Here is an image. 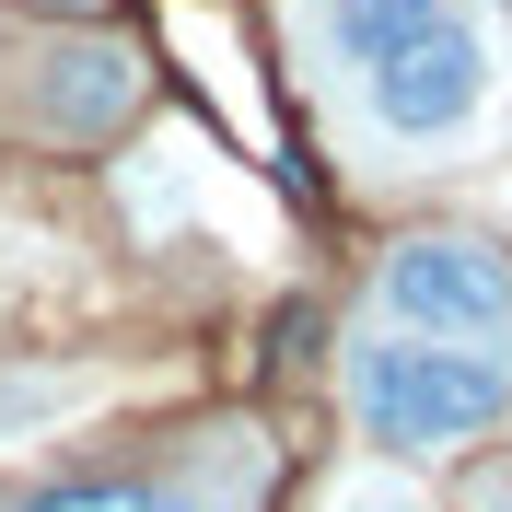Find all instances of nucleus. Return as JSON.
Returning a JSON list of instances; mask_svg holds the SVG:
<instances>
[{
	"mask_svg": "<svg viewBox=\"0 0 512 512\" xmlns=\"http://www.w3.org/2000/svg\"><path fill=\"white\" fill-rule=\"evenodd\" d=\"M350 408L384 454H466L478 431L512 419V361L489 338H361L350 350Z\"/></svg>",
	"mask_w": 512,
	"mask_h": 512,
	"instance_id": "nucleus-1",
	"label": "nucleus"
},
{
	"mask_svg": "<svg viewBox=\"0 0 512 512\" xmlns=\"http://www.w3.org/2000/svg\"><path fill=\"white\" fill-rule=\"evenodd\" d=\"M361 82V128H373L384 152H454V140H478V117L501 105V12L489 0H454L431 24H408L384 47Z\"/></svg>",
	"mask_w": 512,
	"mask_h": 512,
	"instance_id": "nucleus-2",
	"label": "nucleus"
},
{
	"mask_svg": "<svg viewBox=\"0 0 512 512\" xmlns=\"http://www.w3.org/2000/svg\"><path fill=\"white\" fill-rule=\"evenodd\" d=\"M384 315L408 338H512V268L466 233H419L384 256Z\"/></svg>",
	"mask_w": 512,
	"mask_h": 512,
	"instance_id": "nucleus-3",
	"label": "nucleus"
},
{
	"mask_svg": "<svg viewBox=\"0 0 512 512\" xmlns=\"http://www.w3.org/2000/svg\"><path fill=\"white\" fill-rule=\"evenodd\" d=\"M431 12H454V0H291V35H303L315 70H373L384 47L408 24H431Z\"/></svg>",
	"mask_w": 512,
	"mask_h": 512,
	"instance_id": "nucleus-4",
	"label": "nucleus"
},
{
	"mask_svg": "<svg viewBox=\"0 0 512 512\" xmlns=\"http://www.w3.org/2000/svg\"><path fill=\"white\" fill-rule=\"evenodd\" d=\"M70 82L47 105H59V128H117L128 105H140V59H128V47H82V59H59Z\"/></svg>",
	"mask_w": 512,
	"mask_h": 512,
	"instance_id": "nucleus-5",
	"label": "nucleus"
},
{
	"mask_svg": "<svg viewBox=\"0 0 512 512\" xmlns=\"http://www.w3.org/2000/svg\"><path fill=\"white\" fill-rule=\"evenodd\" d=\"M24 512H198L175 489H140V478H82V489H35Z\"/></svg>",
	"mask_w": 512,
	"mask_h": 512,
	"instance_id": "nucleus-6",
	"label": "nucleus"
},
{
	"mask_svg": "<svg viewBox=\"0 0 512 512\" xmlns=\"http://www.w3.org/2000/svg\"><path fill=\"white\" fill-rule=\"evenodd\" d=\"M338 512H419V501H408V489H384V478H373V489H350Z\"/></svg>",
	"mask_w": 512,
	"mask_h": 512,
	"instance_id": "nucleus-7",
	"label": "nucleus"
},
{
	"mask_svg": "<svg viewBox=\"0 0 512 512\" xmlns=\"http://www.w3.org/2000/svg\"><path fill=\"white\" fill-rule=\"evenodd\" d=\"M478 512H512V478H489V489H478Z\"/></svg>",
	"mask_w": 512,
	"mask_h": 512,
	"instance_id": "nucleus-8",
	"label": "nucleus"
},
{
	"mask_svg": "<svg viewBox=\"0 0 512 512\" xmlns=\"http://www.w3.org/2000/svg\"><path fill=\"white\" fill-rule=\"evenodd\" d=\"M70 12H94V0H70Z\"/></svg>",
	"mask_w": 512,
	"mask_h": 512,
	"instance_id": "nucleus-9",
	"label": "nucleus"
}]
</instances>
